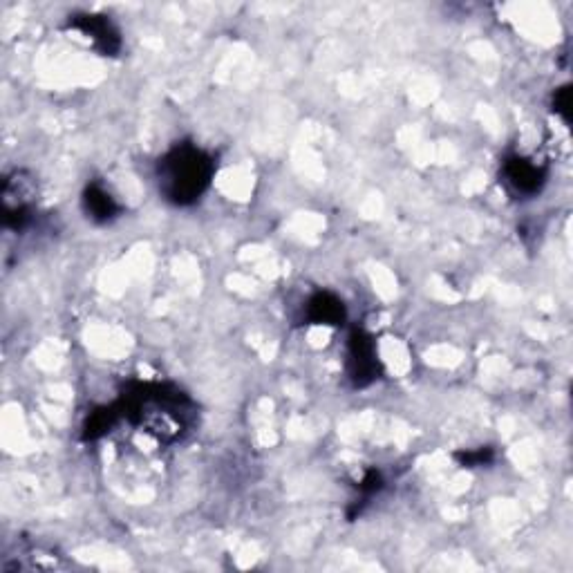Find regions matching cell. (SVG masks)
<instances>
[{"label": "cell", "instance_id": "obj_8", "mask_svg": "<svg viewBox=\"0 0 573 573\" xmlns=\"http://www.w3.org/2000/svg\"><path fill=\"white\" fill-rule=\"evenodd\" d=\"M83 211H86L88 218L95 224H108L117 218L121 213V206L117 204L115 197H112L99 182H92L86 186L81 197Z\"/></svg>", "mask_w": 573, "mask_h": 573}, {"label": "cell", "instance_id": "obj_7", "mask_svg": "<svg viewBox=\"0 0 573 573\" xmlns=\"http://www.w3.org/2000/svg\"><path fill=\"white\" fill-rule=\"evenodd\" d=\"M305 318L309 325L341 327L345 323L347 312L343 300L332 294V291H316V294L307 300Z\"/></svg>", "mask_w": 573, "mask_h": 573}, {"label": "cell", "instance_id": "obj_1", "mask_svg": "<svg viewBox=\"0 0 573 573\" xmlns=\"http://www.w3.org/2000/svg\"><path fill=\"white\" fill-rule=\"evenodd\" d=\"M121 417L159 441H177L193 415V401L166 383H133L117 401Z\"/></svg>", "mask_w": 573, "mask_h": 573}, {"label": "cell", "instance_id": "obj_10", "mask_svg": "<svg viewBox=\"0 0 573 573\" xmlns=\"http://www.w3.org/2000/svg\"><path fill=\"white\" fill-rule=\"evenodd\" d=\"M385 486V479L381 475V471L377 468H370L368 473L363 475V479L359 484H356V491H359V497H356L354 504H352V511H350V518H356V515L363 513V504H368L374 495H379Z\"/></svg>", "mask_w": 573, "mask_h": 573}, {"label": "cell", "instance_id": "obj_3", "mask_svg": "<svg viewBox=\"0 0 573 573\" xmlns=\"http://www.w3.org/2000/svg\"><path fill=\"white\" fill-rule=\"evenodd\" d=\"M36 206L34 177L25 171H14L5 177L0 191V213L3 227L9 231H23L30 227Z\"/></svg>", "mask_w": 573, "mask_h": 573}, {"label": "cell", "instance_id": "obj_5", "mask_svg": "<svg viewBox=\"0 0 573 573\" xmlns=\"http://www.w3.org/2000/svg\"><path fill=\"white\" fill-rule=\"evenodd\" d=\"M68 27L74 32H81L92 43V48L99 50L103 56H117L121 52V34L103 14H74L70 16Z\"/></svg>", "mask_w": 573, "mask_h": 573}, {"label": "cell", "instance_id": "obj_11", "mask_svg": "<svg viewBox=\"0 0 573 573\" xmlns=\"http://www.w3.org/2000/svg\"><path fill=\"white\" fill-rule=\"evenodd\" d=\"M455 459L464 468H477V466H486L491 464L495 459L493 448H475V450H459L455 453Z\"/></svg>", "mask_w": 573, "mask_h": 573}, {"label": "cell", "instance_id": "obj_2", "mask_svg": "<svg viewBox=\"0 0 573 573\" xmlns=\"http://www.w3.org/2000/svg\"><path fill=\"white\" fill-rule=\"evenodd\" d=\"M215 168L218 164L204 148L191 142L175 144L155 168L159 193L175 206H193L209 191Z\"/></svg>", "mask_w": 573, "mask_h": 573}, {"label": "cell", "instance_id": "obj_12", "mask_svg": "<svg viewBox=\"0 0 573 573\" xmlns=\"http://www.w3.org/2000/svg\"><path fill=\"white\" fill-rule=\"evenodd\" d=\"M569 108H571V90L567 88H560L556 90V95H553V110L562 115V119L569 121Z\"/></svg>", "mask_w": 573, "mask_h": 573}, {"label": "cell", "instance_id": "obj_9", "mask_svg": "<svg viewBox=\"0 0 573 573\" xmlns=\"http://www.w3.org/2000/svg\"><path fill=\"white\" fill-rule=\"evenodd\" d=\"M121 419V412L117 403H112V406H103L95 412H90V417L86 419V424H83V439L86 441H95L99 437L106 435L112 428H115L117 421Z\"/></svg>", "mask_w": 573, "mask_h": 573}, {"label": "cell", "instance_id": "obj_4", "mask_svg": "<svg viewBox=\"0 0 573 573\" xmlns=\"http://www.w3.org/2000/svg\"><path fill=\"white\" fill-rule=\"evenodd\" d=\"M383 374L377 345H374V338L361 330V327H354L347 338V379L352 381L354 388H370L374 381H379Z\"/></svg>", "mask_w": 573, "mask_h": 573}, {"label": "cell", "instance_id": "obj_6", "mask_svg": "<svg viewBox=\"0 0 573 573\" xmlns=\"http://www.w3.org/2000/svg\"><path fill=\"white\" fill-rule=\"evenodd\" d=\"M502 173L511 189L522 195H535L542 189L544 182H547V171L535 162H531V159L520 155L506 157Z\"/></svg>", "mask_w": 573, "mask_h": 573}]
</instances>
